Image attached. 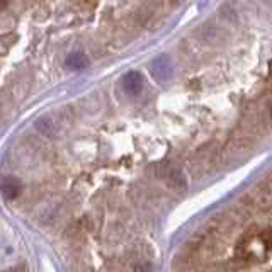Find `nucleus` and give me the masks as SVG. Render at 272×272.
<instances>
[{
    "label": "nucleus",
    "mask_w": 272,
    "mask_h": 272,
    "mask_svg": "<svg viewBox=\"0 0 272 272\" xmlns=\"http://www.w3.org/2000/svg\"><path fill=\"white\" fill-rule=\"evenodd\" d=\"M123 89L126 94L138 95L143 89V77L138 71H130L123 77Z\"/></svg>",
    "instance_id": "1"
},
{
    "label": "nucleus",
    "mask_w": 272,
    "mask_h": 272,
    "mask_svg": "<svg viewBox=\"0 0 272 272\" xmlns=\"http://www.w3.org/2000/svg\"><path fill=\"white\" fill-rule=\"evenodd\" d=\"M172 73V65H170V60L167 56H160L157 58L155 62L152 63V75L157 78V80L163 82L170 77Z\"/></svg>",
    "instance_id": "2"
},
{
    "label": "nucleus",
    "mask_w": 272,
    "mask_h": 272,
    "mask_svg": "<svg viewBox=\"0 0 272 272\" xmlns=\"http://www.w3.org/2000/svg\"><path fill=\"white\" fill-rule=\"evenodd\" d=\"M0 192L5 196L7 199H14L21 194V182L16 179H3L0 182Z\"/></svg>",
    "instance_id": "3"
},
{
    "label": "nucleus",
    "mask_w": 272,
    "mask_h": 272,
    "mask_svg": "<svg viewBox=\"0 0 272 272\" xmlns=\"http://www.w3.org/2000/svg\"><path fill=\"white\" fill-rule=\"evenodd\" d=\"M67 67L70 68V70L73 71H82L85 70V68L89 67V58L85 55H82V53H71V55H68L67 58Z\"/></svg>",
    "instance_id": "4"
},
{
    "label": "nucleus",
    "mask_w": 272,
    "mask_h": 272,
    "mask_svg": "<svg viewBox=\"0 0 272 272\" xmlns=\"http://www.w3.org/2000/svg\"><path fill=\"white\" fill-rule=\"evenodd\" d=\"M260 240H262V243L267 247V249H272V228L264 231V233L260 235Z\"/></svg>",
    "instance_id": "5"
},
{
    "label": "nucleus",
    "mask_w": 272,
    "mask_h": 272,
    "mask_svg": "<svg viewBox=\"0 0 272 272\" xmlns=\"http://www.w3.org/2000/svg\"><path fill=\"white\" fill-rule=\"evenodd\" d=\"M152 271V266L148 262H139L135 266V272H150Z\"/></svg>",
    "instance_id": "6"
},
{
    "label": "nucleus",
    "mask_w": 272,
    "mask_h": 272,
    "mask_svg": "<svg viewBox=\"0 0 272 272\" xmlns=\"http://www.w3.org/2000/svg\"><path fill=\"white\" fill-rule=\"evenodd\" d=\"M7 5V0H0V7H5Z\"/></svg>",
    "instance_id": "7"
},
{
    "label": "nucleus",
    "mask_w": 272,
    "mask_h": 272,
    "mask_svg": "<svg viewBox=\"0 0 272 272\" xmlns=\"http://www.w3.org/2000/svg\"><path fill=\"white\" fill-rule=\"evenodd\" d=\"M269 73L272 75V60H271V62H269Z\"/></svg>",
    "instance_id": "8"
},
{
    "label": "nucleus",
    "mask_w": 272,
    "mask_h": 272,
    "mask_svg": "<svg viewBox=\"0 0 272 272\" xmlns=\"http://www.w3.org/2000/svg\"><path fill=\"white\" fill-rule=\"evenodd\" d=\"M271 117H272V111H271Z\"/></svg>",
    "instance_id": "9"
}]
</instances>
